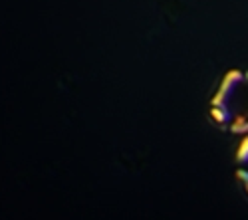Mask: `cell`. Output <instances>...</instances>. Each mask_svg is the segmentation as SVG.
Listing matches in <instances>:
<instances>
[{
  "label": "cell",
  "instance_id": "cell-1",
  "mask_svg": "<svg viewBox=\"0 0 248 220\" xmlns=\"http://www.w3.org/2000/svg\"><path fill=\"white\" fill-rule=\"evenodd\" d=\"M215 121L232 133L248 131V73H232L213 99Z\"/></svg>",
  "mask_w": 248,
  "mask_h": 220
},
{
  "label": "cell",
  "instance_id": "cell-2",
  "mask_svg": "<svg viewBox=\"0 0 248 220\" xmlns=\"http://www.w3.org/2000/svg\"><path fill=\"white\" fill-rule=\"evenodd\" d=\"M236 163H238V178L244 187V191L248 192V139H244L242 145L238 147V155H236Z\"/></svg>",
  "mask_w": 248,
  "mask_h": 220
}]
</instances>
